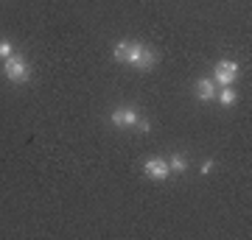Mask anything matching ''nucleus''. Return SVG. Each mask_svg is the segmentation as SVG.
Instances as JSON below:
<instances>
[{"mask_svg":"<svg viewBox=\"0 0 252 240\" xmlns=\"http://www.w3.org/2000/svg\"><path fill=\"white\" fill-rule=\"evenodd\" d=\"M238 76V64L235 62H219L216 70H213V84L216 87H230Z\"/></svg>","mask_w":252,"mask_h":240,"instance_id":"obj_3","label":"nucleus"},{"mask_svg":"<svg viewBox=\"0 0 252 240\" xmlns=\"http://www.w3.org/2000/svg\"><path fill=\"white\" fill-rule=\"evenodd\" d=\"M137 126H140V132H149V129H152V123H149V120H137Z\"/></svg>","mask_w":252,"mask_h":240,"instance_id":"obj_11","label":"nucleus"},{"mask_svg":"<svg viewBox=\"0 0 252 240\" xmlns=\"http://www.w3.org/2000/svg\"><path fill=\"white\" fill-rule=\"evenodd\" d=\"M3 73H6V79L14 81V84H23V81H28V76H31V70H28V62L23 59V56H14V53L6 59V64H3Z\"/></svg>","mask_w":252,"mask_h":240,"instance_id":"obj_2","label":"nucleus"},{"mask_svg":"<svg viewBox=\"0 0 252 240\" xmlns=\"http://www.w3.org/2000/svg\"><path fill=\"white\" fill-rule=\"evenodd\" d=\"M0 56H3V59H9L11 56V42L9 39H0Z\"/></svg>","mask_w":252,"mask_h":240,"instance_id":"obj_10","label":"nucleus"},{"mask_svg":"<svg viewBox=\"0 0 252 240\" xmlns=\"http://www.w3.org/2000/svg\"><path fill=\"white\" fill-rule=\"evenodd\" d=\"M143 42H132V39H121V42L115 45V62H124V64H132L135 67V62L140 59V53H143Z\"/></svg>","mask_w":252,"mask_h":240,"instance_id":"obj_1","label":"nucleus"},{"mask_svg":"<svg viewBox=\"0 0 252 240\" xmlns=\"http://www.w3.org/2000/svg\"><path fill=\"white\" fill-rule=\"evenodd\" d=\"M168 168H171V170H177V173H182V170L188 168V160H185L182 154H174V157H171V162H168Z\"/></svg>","mask_w":252,"mask_h":240,"instance_id":"obj_9","label":"nucleus"},{"mask_svg":"<svg viewBox=\"0 0 252 240\" xmlns=\"http://www.w3.org/2000/svg\"><path fill=\"white\" fill-rule=\"evenodd\" d=\"M154 64H157V53H154L152 48H143V53H140V59L135 62V67L146 73V70H152Z\"/></svg>","mask_w":252,"mask_h":240,"instance_id":"obj_7","label":"nucleus"},{"mask_svg":"<svg viewBox=\"0 0 252 240\" xmlns=\"http://www.w3.org/2000/svg\"><path fill=\"white\" fill-rule=\"evenodd\" d=\"M140 117H137V109L135 107H118L112 109V126H121V129H129L135 126Z\"/></svg>","mask_w":252,"mask_h":240,"instance_id":"obj_5","label":"nucleus"},{"mask_svg":"<svg viewBox=\"0 0 252 240\" xmlns=\"http://www.w3.org/2000/svg\"><path fill=\"white\" fill-rule=\"evenodd\" d=\"M143 170H146V176H149V179H157V182H162V179L171 176V168H168V162L160 160V157H152V160H146Z\"/></svg>","mask_w":252,"mask_h":240,"instance_id":"obj_4","label":"nucleus"},{"mask_svg":"<svg viewBox=\"0 0 252 240\" xmlns=\"http://www.w3.org/2000/svg\"><path fill=\"white\" fill-rule=\"evenodd\" d=\"M216 98L221 101L224 107H233V104H235V89H230V87H221V89L216 92Z\"/></svg>","mask_w":252,"mask_h":240,"instance_id":"obj_8","label":"nucleus"},{"mask_svg":"<svg viewBox=\"0 0 252 240\" xmlns=\"http://www.w3.org/2000/svg\"><path fill=\"white\" fill-rule=\"evenodd\" d=\"M216 92L219 89H216V84H213V79H199L196 81V95L202 101H213L216 98Z\"/></svg>","mask_w":252,"mask_h":240,"instance_id":"obj_6","label":"nucleus"}]
</instances>
